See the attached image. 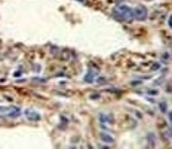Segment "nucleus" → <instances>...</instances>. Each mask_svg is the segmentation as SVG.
I'll return each mask as SVG.
<instances>
[{
	"label": "nucleus",
	"mask_w": 172,
	"mask_h": 149,
	"mask_svg": "<svg viewBox=\"0 0 172 149\" xmlns=\"http://www.w3.org/2000/svg\"><path fill=\"white\" fill-rule=\"evenodd\" d=\"M77 2H83V0H77Z\"/></svg>",
	"instance_id": "13"
},
{
	"label": "nucleus",
	"mask_w": 172,
	"mask_h": 149,
	"mask_svg": "<svg viewBox=\"0 0 172 149\" xmlns=\"http://www.w3.org/2000/svg\"><path fill=\"white\" fill-rule=\"evenodd\" d=\"M159 106H160V110H162V112H166V110H168V106H166V103H165V101H162Z\"/></svg>",
	"instance_id": "9"
},
{
	"label": "nucleus",
	"mask_w": 172,
	"mask_h": 149,
	"mask_svg": "<svg viewBox=\"0 0 172 149\" xmlns=\"http://www.w3.org/2000/svg\"><path fill=\"white\" fill-rule=\"evenodd\" d=\"M134 18L137 20V21H146L148 18V11L146 6H143V5H138L135 9H134Z\"/></svg>",
	"instance_id": "3"
},
{
	"label": "nucleus",
	"mask_w": 172,
	"mask_h": 149,
	"mask_svg": "<svg viewBox=\"0 0 172 149\" xmlns=\"http://www.w3.org/2000/svg\"><path fill=\"white\" fill-rule=\"evenodd\" d=\"M21 109L18 106H0V119H6V118H18L21 116Z\"/></svg>",
	"instance_id": "2"
},
{
	"label": "nucleus",
	"mask_w": 172,
	"mask_h": 149,
	"mask_svg": "<svg viewBox=\"0 0 172 149\" xmlns=\"http://www.w3.org/2000/svg\"><path fill=\"white\" fill-rule=\"evenodd\" d=\"M165 137H168V140H171V127H168V130H165Z\"/></svg>",
	"instance_id": "10"
},
{
	"label": "nucleus",
	"mask_w": 172,
	"mask_h": 149,
	"mask_svg": "<svg viewBox=\"0 0 172 149\" xmlns=\"http://www.w3.org/2000/svg\"><path fill=\"white\" fill-rule=\"evenodd\" d=\"M24 115H25V118L28 119V121H40L42 119V116H40V113L39 112H36L34 109H25L24 110Z\"/></svg>",
	"instance_id": "4"
},
{
	"label": "nucleus",
	"mask_w": 172,
	"mask_h": 149,
	"mask_svg": "<svg viewBox=\"0 0 172 149\" xmlns=\"http://www.w3.org/2000/svg\"><path fill=\"white\" fill-rule=\"evenodd\" d=\"M162 58H163V61H166V60L169 58V54H163V57H162Z\"/></svg>",
	"instance_id": "11"
},
{
	"label": "nucleus",
	"mask_w": 172,
	"mask_h": 149,
	"mask_svg": "<svg viewBox=\"0 0 172 149\" xmlns=\"http://www.w3.org/2000/svg\"><path fill=\"white\" fill-rule=\"evenodd\" d=\"M98 119L102 122V124H105V122H114V118H113V115L111 113H107V112H101L98 113Z\"/></svg>",
	"instance_id": "5"
},
{
	"label": "nucleus",
	"mask_w": 172,
	"mask_h": 149,
	"mask_svg": "<svg viewBox=\"0 0 172 149\" xmlns=\"http://www.w3.org/2000/svg\"><path fill=\"white\" fill-rule=\"evenodd\" d=\"M97 72H94L92 69H89V72H88V74L83 78V81L85 82H88V84H91V82H94V79H95V76H97Z\"/></svg>",
	"instance_id": "7"
},
{
	"label": "nucleus",
	"mask_w": 172,
	"mask_h": 149,
	"mask_svg": "<svg viewBox=\"0 0 172 149\" xmlns=\"http://www.w3.org/2000/svg\"><path fill=\"white\" fill-rule=\"evenodd\" d=\"M99 137H101V140L105 142V143H114V137H111L110 134H107V133H104V131L99 133Z\"/></svg>",
	"instance_id": "6"
},
{
	"label": "nucleus",
	"mask_w": 172,
	"mask_h": 149,
	"mask_svg": "<svg viewBox=\"0 0 172 149\" xmlns=\"http://www.w3.org/2000/svg\"><path fill=\"white\" fill-rule=\"evenodd\" d=\"M99 96L98 94H91V99H98Z\"/></svg>",
	"instance_id": "12"
},
{
	"label": "nucleus",
	"mask_w": 172,
	"mask_h": 149,
	"mask_svg": "<svg viewBox=\"0 0 172 149\" xmlns=\"http://www.w3.org/2000/svg\"><path fill=\"white\" fill-rule=\"evenodd\" d=\"M113 17H114L117 21L131 23V21L134 20V9H131L129 6L120 5V6H117V8L113 11Z\"/></svg>",
	"instance_id": "1"
},
{
	"label": "nucleus",
	"mask_w": 172,
	"mask_h": 149,
	"mask_svg": "<svg viewBox=\"0 0 172 149\" xmlns=\"http://www.w3.org/2000/svg\"><path fill=\"white\" fill-rule=\"evenodd\" d=\"M147 139H148V146H150V148H154V146H156V136H154L153 133H148Z\"/></svg>",
	"instance_id": "8"
}]
</instances>
